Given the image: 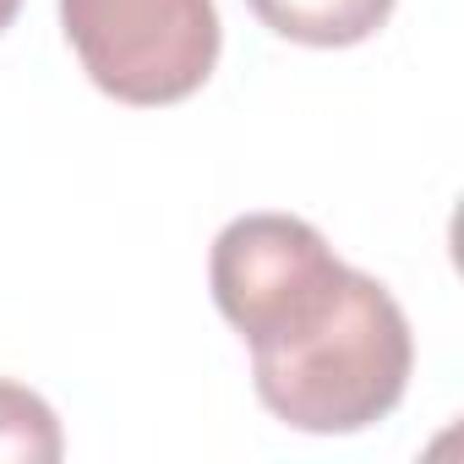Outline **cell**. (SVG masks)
I'll use <instances>...</instances> for the list:
<instances>
[{
  "label": "cell",
  "mask_w": 464,
  "mask_h": 464,
  "mask_svg": "<svg viewBox=\"0 0 464 464\" xmlns=\"http://www.w3.org/2000/svg\"><path fill=\"white\" fill-rule=\"evenodd\" d=\"M415 366V339L388 295L361 268H344L339 290L285 339L252 350L257 399L295 431L344 437L399 410Z\"/></svg>",
  "instance_id": "obj_1"
},
{
  "label": "cell",
  "mask_w": 464,
  "mask_h": 464,
  "mask_svg": "<svg viewBox=\"0 0 464 464\" xmlns=\"http://www.w3.org/2000/svg\"><path fill=\"white\" fill-rule=\"evenodd\" d=\"M61 28L93 88L137 110L191 99L224 50L213 0H61Z\"/></svg>",
  "instance_id": "obj_2"
},
{
  "label": "cell",
  "mask_w": 464,
  "mask_h": 464,
  "mask_svg": "<svg viewBox=\"0 0 464 464\" xmlns=\"http://www.w3.org/2000/svg\"><path fill=\"white\" fill-rule=\"evenodd\" d=\"M344 279V263L295 213H241L218 229L208 285L213 306L252 350L295 334Z\"/></svg>",
  "instance_id": "obj_3"
},
{
  "label": "cell",
  "mask_w": 464,
  "mask_h": 464,
  "mask_svg": "<svg viewBox=\"0 0 464 464\" xmlns=\"http://www.w3.org/2000/svg\"><path fill=\"white\" fill-rule=\"evenodd\" d=\"M263 28H274L290 44L312 50H350L366 44L388 17L393 0H246Z\"/></svg>",
  "instance_id": "obj_4"
},
{
  "label": "cell",
  "mask_w": 464,
  "mask_h": 464,
  "mask_svg": "<svg viewBox=\"0 0 464 464\" xmlns=\"http://www.w3.org/2000/svg\"><path fill=\"white\" fill-rule=\"evenodd\" d=\"M66 453L61 442V420L55 410L23 388L0 377V459H17V464H55Z\"/></svg>",
  "instance_id": "obj_5"
}]
</instances>
